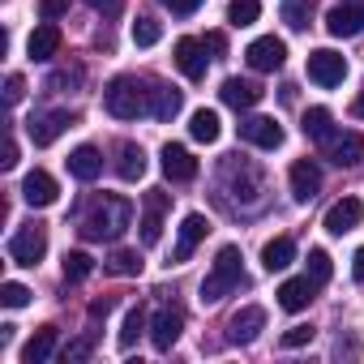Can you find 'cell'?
Wrapping results in <instances>:
<instances>
[{
    "mask_svg": "<svg viewBox=\"0 0 364 364\" xmlns=\"http://www.w3.org/2000/svg\"><path fill=\"white\" fill-rule=\"evenodd\" d=\"M133 223V206L124 202V198H116V193H103L86 215H82V236L86 240H120V232Z\"/></svg>",
    "mask_w": 364,
    "mask_h": 364,
    "instance_id": "cell-1",
    "label": "cell"
},
{
    "mask_svg": "<svg viewBox=\"0 0 364 364\" xmlns=\"http://www.w3.org/2000/svg\"><path fill=\"white\" fill-rule=\"evenodd\" d=\"M240 283H245V257H240L236 245H223L219 257H215V266H210V274L202 279V304H219Z\"/></svg>",
    "mask_w": 364,
    "mask_h": 364,
    "instance_id": "cell-2",
    "label": "cell"
},
{
    "mask_svg": "<svg viewBox=\"0 0 364 364\" xmlns=\"http://www.w3.org/2000/svg\"><path fill=\"white\" fill-rule=\"evenodd\" d=\"M103 107H107V116H116V120H137V116L150 112V90H146L137 77H116V82L103 90Z\"/></svg>",
    "mask_w": 364,
    "mask_h": 364,
    "instance_id": "cell-3",
    "label": "cell"
},
{
    "mask_svg": "<svg viewBox=\"0 0 364 364\" xmlns=\"http://www.w3.org/2000/svg\"><path fill=\"white\" fill-rule=\"evenodd\" d=\"M43 253H48V232H43L39 223L14 232V240H9V257H14L18 266H39Z\"/></svg>",
    "mask_w": 364,
    "mask_h": 364,
    "instance_id": "cell-4",
    "label": "cell"
},
{
    "mask_svg": "<svg viewBox=\"0 0 364 364\" xmlns=\"http://www.w3.org/2000/svg\"><path fill=\"white\" fill-rule=\"evenodd\" d=\"M245 60H249V69H257V73H274V69H283V60H287V43L274 39V35H262V39L249 43Z\"/></svg>",
    "mask_w": 364,
    "mask_h": 364,
    "instance_id": "cell-5",
    "label": "cell"
},
{
    "mask_svg": "<svg viewBox=\"0 0 364 364\" xmlns=\"http://www.w3.org/2000/svg\"><path fill=\"white\" fill-rule=\"evenodd\" d=\"M309 77L317 82V86H343V77H347V60L338 56V52H330V48H317V52H309Z\"/></svg>",
    "mask_w": 364,
    "mask_h": 364,
    "instance_id": "cell-6",
    "label": "cell"
},
{
    "mask_svg": "<svg viewBox=\"0 0 364 364\" xmlns=\"http://www.w3.org/2000/svg\"><path fill=\"white\" fill-rule=\"evenodd\" d=\"M167 206H171V198L163 189H150L146 193V206H141V245L146 249L163 240V215H167Z\"/></svg>",
    "mask_w": 364,
    "mask_h": 364,
    "instance_id": "cell-7",
    "label": "cell"
},
{
    "mask_svg": "<svg viewBox=\"0 0 364 364\" xmlns=\"http://www.w3.org/2000/svg\"><path fill=\"white\" fill-rule=\"evenodd\" d=\"M180 330H185V313L171 309V304H163V309L154 313V321H150V343H154V351H171L176 338H180Z\"/></svg>",
    "mask_w": 364,
    "mask_h": 364,
    "instance_id": "cell-8",
    "label": "cell"
},
{
    "mask_svg": "<svg viewBox=\"0 0 364 364\" xmlns=\"http://www.w3.org/2000/svg\"><path fill=\"white\" fill-rule=\"evenodd\" d=\"M206 232H210L206 215H185V223H180V236H176V249H171V266L189 262V257L198 253V245L206 240Z\"/></svg>",
    "mask_w": 364,
    "mask_h": 364,
    "instance_id": "cell-9",
    "label": "cell"
},
{
    "mask_svg": "<svg viewBox=\"0 0 364 364\" xmlns=\"http://www.w3.org/2000/svg\"><path fill=\"white\" fill-rule=\"evenodd\" d=\"M159 163H163V176L171 180V185H189V180L198 176V159H193L185 146H176V141H167V146H163Z\"/></svg>",
    "mask_w": 364,
    "mask_h": 364,
    "instance_id": "cell-10",
    "label": "cell"
},
{
    "mask_svg": "<svg viewBox=\"0 0 364 364\" xmlns=\"http://www.w3.org/2000/svg\"><path fill=\"white\" fill-rule=\"evenodd\" d=\"M364 223V202L360 198H338L330 210H326V232L330 236H347Z\"/></svg>",
    "mask_w": 364,
    "mask_h": 364,
    "instance_id": "cell-11",
    "label": "cell"
},
{
    "mask_svg": "<svg viewBox=\"0 0 364 364\" xmlns=\"http://www.w3.org/2000/svg\"><path fill=\"white\" fill-rule=\"evenodd\" d=\"M326 31H330L334 39H351V35H360V31H364V0H351V5H334V9L326 14Z\"/></svg>",
    "mask_w": 364,
    "mask_h": 364,
    "instance_id": "cell-12",
    "label": "cell"
},
{
    "mask_svg": "<svg viewBox=\"0 0 364 364\" xmlns=\"http://www.w3.org/2000/svg\"><path fill=\"white\" fill-rule=\"evenodd\" d=\"M240 137H245L249 146L279 150V146H283V124L270 120V116H249V120H240Z\"/></svg>",
    "mask_w": 364,
    "mask_h": 364,
    "instance_id": "cell-13",
    "label": "cell"
},
{
    "mask_svg": "<svg viewBox=\"0 0 364 364\" xmlns=\"http://www.w3.org/2000/svg\"><path fill=\"white\" fill-rule=\"evenodd\" d=\"M176 69L185 73L189 82H202L206 77V43L202 39H176Z\"/></svg>",
    "mask_w": 364,
    "mask_h": 364,
    "instance_id": "cell-14",
    "label": "cell"
},
{
    "mask_svg": "<svg viewBox=\"0 0 364 364\" xmlns=\"http://www.w3.org/2000/svg\"><path fill=\"white\" fill-rule=\"evenodd\" d=\"M262 330H266V309H262V304H245V309L232 317L228 338H232V343H240V347H249Z\"/></svg>",
    "mask_w": 364,
    "mask_h": 364,
    "instance_id": "cell-15",
    "label": "cell"
},
{
    "mask_svg": "<svg viewBox=\"0 0 364 364\" xmlns=\"http://www.w3.org/2000/svg\"><path fill=\"white\" fill-rule=\"evenodd\" d=\"M287 180H291V198H296V202H313V198L321 193V171H317V163H313V159L291 163Z\"/></svg>",
    "mask_w": 364,
    "mask_h": 364,
    "instance_id": "cell-16",
    "label": "cell"
},
{
    "mask_svg": "<svg viewBox=\"0 0 364 364\" xmlns=\"http://www.w3.org/2000/svg\"><path fill=\"white\" fill-rule=\"evenodd\" d=\"M22 198H26V206H39V210H43V206H52V202L60 198V185H56L48 171L35 167V171L22 180Z\"/></svg>",
    "mask_w": 364,
    "mask_h": 364,
    "instance_id": "cell-17",
    "label": "cell"
},
{
    "mask_svg": "<svg viewBox=\"0 0 364 364\" xmlns=\"http://www.w3.org/2000/svg\"><path fill=\"white\" fill-rule=\"evenodd\" d=\"M69 124H77V116H73V112H65V107H60V112H48V116L31 120V141H35V146H52Z\"/></svg>",
    "mask_w": 364,
    "mask_h": 364,
    "instance_id": "cell-18",
    "label": "cell"
},
{
    "mask_svg": "<svg viewBox=\"0 0 364 364\" xmlns=\"http://www.w3.org/2000/svg\"><path fill=\"white\" fill-rule=\"evenodd\" d=\"M219 95H223V103L236 107V112H249V107L262 103V86H257V82H245V77H228Z\"/></svg>",
    "mask_w": 364,
    "mask_h": 364,
    "instance_id": "cell-19",
    "label": "cell"
},
{
    "mask_svg": "<svg viewBox=\"0 0 364 364\" xmlns=\"http://www.w3.org/2000/svg\"><path fill=\"white\" fill-rule=\"evenodd\" d=\"M313 296H317V283L304 274V279H287L283 287H279V309H287V313H300V309H309L313 304Z\"/></svg>",
    "mask_w": 364,
    "mask_h": 364,
    "instance_id": "cell-20",
    "label": "cell"
},
{
    "mask_svg": "<svg viewBox=\"0 0 364 364\" xmlns=\"http://www.w3.org/2000/svg\"><path fill=\"white\" fill-rule=\"evenodd\" d=\"M326 154H330V163H338V167H355V163L364 159V137H360V133L330 137V141H326Z\"/></svg>",
    "mask_w": 364,
    "mask_h": 364,
    "instance_id": "cell-21",
    "label": "cell"
},
{
    "mask_svg": "<svg viewBox=\"0 0 364 364\" xmlns=\"http://www.w3.org/2000/svg\"><path fill=\"white\" fill-rule=\"evenodd\" d=\"M99 171H103V154H99L95 146H77V150L69 154V176L82 180V185L99 180Z\"/></svg>",
    "mask_w": 364,
    "mask_h": 364,
    "instance_id": "cell-22",
    "label": "cell"
},
{
    "mask_svg": "<svg viewBox=\"0 0 364 364\" xmlns=\"http://www.w3.org/2000/svg\"><path fill=\"white\" fill-rule=\"evenodd\" d=\"M26 52H31V60H52V56L60 52V31H56L52 22L35 26L31 39H26Z\"/></svg>",
    "mask_w": 364,
    "mask_h": 364,
    "instance_id": "cell-23",
    "label": "cell"
},
{
    "mask_svg": "<svg viewBox=\"0 0 364 364\" xmlns=\"http://www.w3.org/2000/svg\"><path fill=\"white\" fill-rule=\"evenodd\" d=\"M180 103H185V95H180L176 86H163V82L150 86V116L154 120H171L180 112Z\"/></svg>",
    "mask_w": 364,
    "mask_h": 364,
    "instance_id": "cell-24",
    "label": "cell"
},
{
    "mask_svg": "<svg viewBox=\"0 0 364 364\" xmlns=\"http://www.w3.org/2000/svg\"><path fill=\"white\" fill-rule=\"evenodd\" d=\"M296 262V240L291 236H274V240H266V249H262V266L274 274V270H287Z\"/></svg>",
    "mask_w": 364,
    "mask_h": 364,
    "instance_id": "cell-25",
    "label": "cell"
},
{
    "mask_svg": "<svg viewBox=\"0 0 364 364\" xmlns=\"http://www.w3.org/2000/svg\"><path fill=\"white\" fill-rule=\"evenodd\" d=\"M52 351H56V326H39L22 347V364H43Z\"/></svg>",
    "mask_w": 364,
    "mask_h": 364,
    "instance_id": "cell-26",
    "label": "cell"
},
{
    "mask_svg": "<svg viewBox=\"0 0 364 364\" xmlns=\"http://www.w3.org/2000/svg\"><path fill=\"white\" fill-rule=\"evenodd\" d=\"M116 176L120 180H141L146 176V150L133 146V141H124L120 154H116Z\"/></svg>",
    "mask_w": 364,
    "mask_h": 364,
    "instance_id": "cell-27",
    "label": "cell"
},
{
    "mask_svg": "<svg viewBox=\"0 0 364 364\" xmlns=\"http://www.w3.org/2000/svg\"><path fill=\"white\" fill-rule=\"evenodd\" d=\"M189 133H193V141H202V146L219 141V133H223V124H219V112H210V107L193 112V120H189Z\"/></svg>",
    "mask_w": 364,
    "mask_h": 364,
    "instance_id": "cell-28",
    "label": "cell"
},
{
    "mask_svg": "<svg viewBox=\"0 0 364 364\" xmlns=\"http://www.w3.org/2000/svg\"><path fill=\"white\" fill-rule=\"evenodd\" d=\"M330 124H334V116H330L326 107H309V112H304V137H313V141H321V146L334 137Z\"/></svg>",
    "mask_w": 364,
    "mask_h": 364,
    "instance_id": "cell-29",
    "label": "cell"
},
{
    "mask_svg": "<svg viewBox=\"0 0 364 364\" xmlns=\"http://www.w3.org/2000/svg\"><path fill=\"white\" fill-rule=\"evenodd\" d=\"M262 18V0H228V22L232 26H253Z\"/></svg>",
    "mask_w": 364,
    "mask_h": 364,
    "instance_id": "cell-30",
    "label": "cell"
},
{
    "mask_svg": "<svg viewBox=\"0 0 364 364\" xmlns=\"http://www.w3.org/2000/svg\"><path fill=\"white\" fill-rule=\"evenodd\" d=\"M95 270V262H90V253H82V249H73V253H65V283H82L86 274Z\"/></svg>",
    "mask_w": 364,
    "mask_h": 364,
    "instance_id": "cell-31",
    "label": "cell"
},
{
    "mask_svg": "<svg viewBox=\"0 0 364 364\" xmlns=\"http://www.w3.org/2000/svg\"><path fill=\"white\" fill-rule=\"evenodd\" d=\"M309 18H313V0H287V5H283V22L291 31H304Z\"/></svg>",
    "mask_w": 364,
    "mask_h": 364,
    "instance_id": "cell-32",
    "label": "cell"
},
{
    "mask_svg": "<svg viewBox=\"0 0 364 364\" xmlns=\"http://www.w3.org/2000/svg\"><path fill=\"white\" fill-rule=\"evenodd\" d=\"M146 330V309L137 304V309H129V317H124V330H120V347L129 351L133 343H137V334Z\"/></svg>",
    "mask_w": 364,
    "mask_h": 364,
    "instance_id": "cell-33",
    "label": "cell"
},
{
    "mask_svg": "<svg viewBox=\"0 0 364 364\" xmlns=\"http://www.w3.org/2000/svg\"><path fill=\"white\" fill-rule=\"evenodd\" d=\"M159 35H163V26H159L154 18H137V22H133V43H137V48H154Z\"/></svg>",
    "mask_w": 364,
    "mask_h": 364,
    "instance_id": "cell-34",
    "label": "cell"
},
{
    "mask_svg": "<svg viewBox=\"0 0 364 364\" xmlns=\"http://www.w3.org/2000/svg\"><path fill=\"white\" fill-rule=\"evenodd\" d=\"M107 270H112V274H141V257H137L133 249H116L112 262H107Z\"/></svg>",
    "mask_w": 364,
    "mask_h": 364,
    "instance_id": "cell-35",
    "label": "cell"
},
{
    "mask_svg": "<svg viewBox=\"0 0 364 364\" xmlns=\"http://www.w3.org/2000/svg\"><path fill=\"white\" fill-rule=\"evenodd\" d=\"M90 355H95V334H82V338H73V343L60 351L65 364H82V360H90Z\"/></svg>",
    "mask_w": 364,
    "mask_h": 364,
    "instance_id": "cell-36",
    "label": "cell"
},
{
    "mask_svg": "<svg viewBox=\"0 0 364 364\" xmlns=\"http://www.w3.org/2000/svg\"><path fill=\"white\" fill-rule=\"evenodd\" d=\"M309 279L321 287V283H330V253L326 249H309Z\"/></svg>",
    "mask_w": 364,
    "mask_h": 364,
    "instance_id": "cell-37",
    "label": "cell"
},
{
    "mask_svg": "<svg viewBox=\"0 0 364 364\" xmlns=\"http://www.w3.org/2000/svg\"><path fill=\"white\" fill-rule=\"evenodd\" d=\"M26 300H31V291L22 283H5V287H0V304H5V309H22Z\"/></svg>",
    "mask_w": 364,
    "mask_h": 364,
    "instance_id": "cell-38",
    "label": "cell"
},
{
    "mask_svg": "<svg viewBox=\"0 0 364 364\" xmlns=\"http://www.w3.org/2000/svg\"><path fill=\"white\" fill-rule=\"evenodd\" d=\"M163 9H171L176 18H189V14H198L202 9V0H159Z\"/></svg>",
    "mask_w": 364,
    "mask_h": 364,
    "instance_id": "cell-39",
    "label": "cell"
},
{
    "mask_svg": "<svg viewBox=\"0 0 364 364\" xmlns=\"http://www.w3.org/2000/svg\"><path fill=\"white\" fill-rule=\"evenodd\" d=\"M313 338V326H291L287 334H283V347H304Z\"/></svg>",
    "mask_w": 364,
    "mask_h": 364,
    "instance_id": "cell-40",
    "label": "cell"
},
{
    "mask_svg": "<svg viewBox=\"0 0 364 364\" xmlns=\"http://www.w3.org/2000/svg\"><path fill=\"white\" fill-rule=\"evenodd\" d=\"M90 9L103 14V18H120L124 14V0H90Z\"/></svg>",
    "mask_w": 364,
    "mask_h": 364,
    "instance_id": "cell-41",
    "label": "cell"
},
{
    "mask_svg": "<svg viewBox=\"0 0 364 364\" xmlns=\"http://www.w3.org/2000/svg\"><path fill=\"white\" fill-rule=\"evenodd\" d=\"M22 90H26L22 73H9V82H5V99H9V103H18V99H22Z\"/></svg>",
    "mask_w": 364,
    "mask_h": 364,
    "instance_id": "cell-42",
    "label": "cell"
},
{
    "mask_svg": "<svg viewBox=\"0 0 364 364\" xmlns=\"http://www.w3.org/2000/svg\"><path fill=\"white\" fill-rule=\"evenodd\" d=\"M351 279L355 283H364V245L355 249V257H351Z\"/></svg>",
    "mask_w": 364,
    "mask_h": 364,
    "instance_id": "cell-43",
    "label": "cell"
},
{
    "mask_svg": "<svg viewBox=\"0 0 364 364\" xmlns=\"http://www.w3.org/2000/svg\"><path fill=\"white\" fill-rule=\"evenodd\" d=\"M0 167H18V141L14 137L5 141V159H0Z\"/></svg>",
    "mask_w": 364,
    "mask_h": 364,
    "instance_id": "cell-44",
    "label": "cell"
},
{
    "mask_svg": "<svg viewBox=\"0 0 364 364\" xmlns=\"http://www.w3.org/2000/svg\"><path fill=\"white\" fill-rule=\"evenodd\" d=\"M206 48H210V52H219V56H223V52H228V39H223V35H219V31H210V35H206Z\"/></svg>",
    "mask_w": 364,
    "mask_h": 364,
    "instance_id": "cell-45",
    "label": "cell"
},
{
    "mask_svg": "<svg viewBox=\"0 0 364 364\" xmlns=\"http://www.w3.org/2000/svg\"><path fill=\"white\" fill-rule=\"evenodd\" d=\"M39 9H43V18H56V14L65 9V0H43V5H39Z\"/></svg>",
    "mask_w": 364,
    "mask_h": 364,
    "instance_id": "cell-46",
    "label": "cell"
},
{
    "mask_svg": "<svg viewBox=\"0 0 364 364\" xmlns=\"http://www.w3.org/2000/svg\"><path fill=\"white\" fill-rule=\"evenodd\" d=\"M107 313H112V300H95L90 304V317H107Z\"/></svg>",
    "mask_w": 364,
    "mask_h": 364,
    "instance_id": "cell-47",
    "label": "cell"
},
{
    "mask_svg": "<svg viewBox=\"0 0 364 364\" xmlns=\"http://www.w3.org/2000/svg\"><path fill=\"white\" fill-rule=\"evenodd\" d=\"M351 116H360V120H364V90H360V95L351 99Z\"/></svg>",
    "mask_w": 364,
    "mask_h": 364,
    "instance_id": "cell-48",
    "label": "cell"
}]
</instances>
